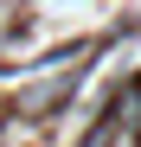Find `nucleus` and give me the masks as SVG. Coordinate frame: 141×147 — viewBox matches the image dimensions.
I'll list each match as a JSON object with an SVG mask.
<instances>
[{
    "label": "nucleus",
    "instance_id": "1",
    "mask_svg": "<svg viewBox=\"0 0 141 147\" xmlns=\"http://www.w3.org/2000/svg\"><path fill=\"white\" fill-rule=\"evenodd\" d=\"M83 147H141V134H135V128H122V121H103Z\"/></svg>",
    "mask_w": 141,
    "mask_h": 147
}]
</instances>
